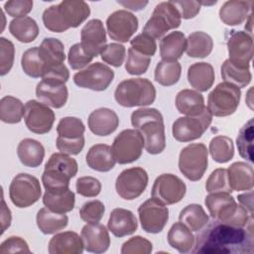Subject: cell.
I'll use <instances>...</instances> for the list:
<instances>
[{
  "mask_svg": "<svg viewBox=\"0 0 254 254\" xmlns=\"http://www.w3.org/2000/svg\"><path fill=\"white\" fill-rule=\"evenodd\" d=\"M253 250V221L246 226H233L212 219L195 236L191 252L203 254H251Z\"/></svg>",
  "mask_w": 254,
  "mask_h": 254,
  "instance_id": "obj_1",
  "label": "cell"
},
{
  "mask_svg": "<svg viewBox=\"0 0 254 254\" xmlns=\"http://www.w3.org/2000/svg\"><path fill=\"white\" fill-rule=\"evenodd\" d=\"M131 124L144 138V148L151 155L161 154L166 148L165 125L162 113L156 108L141 107L131 114Z\"/></svg>",
  "mask_w": 254,
  "mask_h": 254,
  "instance_id": "obj_2",
  "label": "cell"
},
{
  "mask_svg": "<svg viewBox=\"0 0 254 254\" xmlns=\"http://www.w3.org/2000/svg\"><path fill=\"white\" fill-rule=\"evenodd\" d=\"M90 15L89 5L84 1L64 0L52 5L43 12V23L46 29L62 33L69 28H76Z\"/></svg>",
  "mask_w": 254,
  "mask_h": 254,
  "instance_id": "obj_3",
  "label": "cell"
},
{
  "mask_svg": "<svg viewBox=\"0 0 254 254\" xmlns=\"http://www.w3.org/2000/svg\"><path fill=\"white\" fill-rule=\"evenodd\" d=\"M114 98L123 107H143L155 101L156 88L148 78H128L116 86Z\"/></svg>",
  "mask_w": 254,
  "mask_h": 254,
  "instance_id": "obj_4",
  "label": "cell"
},
{
  "mask_svg": "<svg viewBox=\"0 0 254 254\" xmlns=\"http://www.w3.org/2000/svg\"><path fill=\"white\" fill-rule=\"evenodd\" d=\"M240 98V88L225 81L220 82L208 94L206 108L212 116L226 117L236 111Z\"/></svg>",
  "mask_w": 254,
  "mask_h": 254,
  "instance_id": "obj_5",
  "label": "cell"
},
{
  "mask_svg": "<svg viewBox=\"0 0 254 254\" xmlns=\"http://www.w3.org/2000/svg\"><path fill=\"white\" fill-rule=\"evenodd\" d=\"M208 165V150L202 143H191L183 148L179 156L180 172L190 181H199Z\"/></svg>",
  "mask_w": 254,
  "mask_h": 254,
  "instance_id": "obj_6",
  "label": "cell"
},
{
  "mask_svg": "<svg viewBox=\"0 0 254 254\" xmlns=\"http://www.w3.org/2000/svg\"><path fill=\"white\" fill-rule=\"evenodd\" d=\"M182 18L171 1L161 2L156 5L152 16L144 26L143 32L152 38L161 39L170 30L180 27Z\"/></svg>",
  "mask_w": 254,
  "mask_h": 254,
  "instance_id": "obj_7",
  "label": "cell"
},
{
  "mask_svg": "<svg viewBox=\"0 0 254 254\" xmlns=\"http://www.w3.org/2000/svg\"><path fill=\"white\" fill-rule=\"evenodd\" d=\"M42 194L39 180L26 173L16 175L9 187V196L12 203L19 208H26L36 203Z\"/></svg>",
  "mask_w": 254,
  "mask_h": 254,
  "instance_id": "obj_8",
  "label": "cell"
},
{
  "mask_svg": "<svg viewBox=\"0 0 254 254\" xmlns=\"http://www.w3.org/2000/svg\"><path fill=\"white\" fill-rule=\"evenodd\" d=\"M111 148L117 163L120 165L130 164L141 157L144 138L136 129H125L114 138Z\"/></svg>",
  "mask_w": 254,
  "mask_h": 254,
  "instance_id": "obj_9",
  "label": "cell"
},
{
  "mask_svg": "<svg viewBox=\"0 0 254 254\" xmlns=\"http://www.w3.org/2000/svg\"><path fill=\"white\" fill-rule=\"evenodd\" d=\"M212 121L207 108L197 116H184L175 120L172 125L173 137L179 142H190L202 136Z\"/></svg>",
  "mask_w": 254,
  "mask_h": 254,
  "instance_id": "obj_10",
  "label": "cell"
},
{
  "mask_svg": "<svg viewBox=\"0 0 254 254\" xmlns=\"http://www.w3.org/2000/svg\"><path fill=\"white\" fill-rule=\"evenodd\" d=\"M114 78V71L108 65L96 62L77 71L73 75V82L81 88L93 91H103L108 88Z\"/></svg>",
  "mask_w": 254,
  "mask_h": 254,
  "instance_id": "obj_11",
  "label": "cell"
},
{
  "mask_svg": "<svg viewBox=\"0 0 254 254\" xmlns=\"http://www.w3.org/2000/svg\"><path fill=\"white\" fill-rule=\"evenodd\" d=\"M148 181L149 177L145 169L141 167L126 169L122 171L116 179V192L123 199H135L145 191Z\"/></svg>",
  "mask_w": 254,
  "mask_h": 254,
  "instance_id": "obj_12",
  "label": "cell"
},
{
  "mask_svg": "<svg viewBox=\"0 0 254 254\" xmlns=\"http://www.w3.org/2000/svg\"><path fill=\"white\" fill-rule=\"evenodd\" d=\"M187 192V186L179 177L173 174H162L156 178L151 195L166 205L181 201Z\"/></svg>",
  "mask_w": 254,
  "mask_h": 254,
  "instance_id": "obj_13",
  "label": "cell"
},
{
  "mask_svg": "<svg viewBox=\"0 0 254 254\" xmlns=\"http://www.w3.org/2000/svg\"><path fill=\"white\" fill-rule=\"evenodd\" d=\"M138 215L143 230L157 234L165 228L169 220V208L166 204L151 197L140 204Z\"/></svg>",
  "mask_w": 254,
  "mask_h": 254,
  "instance_id": "obj_14",
  "label": "cell"
},
{
  "mask_svg": "<svg viewBox=\"0 0 254 254\" xmlns=\"http://www.w3.org/2000/svg\"><path fill=\"white\" fill-rule=\"evenodd\" d=\"M227 51L229 61L238 67L249 68L253 57L252 35L244 31L232 30L227 38Z\"/></svg>",
  "mask_w": 254,
  "mask_h": 254,
  "instance_id": "obj_15",
  "label": "cell"
},
{
  "mask_svg": "<svg viewBox=\"0 0 254 254\" xmlns=\"http://www.w3.org/2000/svg\"><path fill=\"white\" fill-rule=\"evenodd\" d=\"M55 119V112L47 104L34 99L26 102L24 121L31 132L36 134L49 133L53 128Z\"/></svg>",
  "mask_w": 254,
  "mask_h": 254,
  "instance_id": "obj_16",
  "label": "cell"
},
{
  "mask_svg": "<svg viewBox=\"0 0 254 254\" xmlns=\"http://www.w3.org/2000/svg\"><path fill=\"white\" fill-rule=\"evenodd\" d=\"M137 17L127 10H117L111 13L106 20L107 33L111 40L127 43L138 29Z\"/></svg>",
  "mask_w": 254,
  "mask_h": 254,
  "instance_id": "obj_17",
  "label": "cell"
},
{
  "mask_svg": "<svg viewBox=\"0 0 254 254\" xmlns=\"http://www.w3.org/2000/svg\"><path fill=\"white\" fill-rule=\"evenodd\" d=\"M80 45L91 58H96L106 46V31L99 19L89 20L80 31Z\"/></svg>",
  "mask_w": 254,
  "mask_h": 254,
  "instance_id": "obj_18",
  "label": "cell"
},
{
  "mask_svg": "<svg viewBox=\"0 0 254 254\" xmlns=\"http://www.w3.org/2000/svg\"><path fill=\"white\" fill-rule=\"evenodd\" d=\"M36 96L50 107L62 108L67 101L68 90L65 83L42 79L36 86Z\"/></svg>",
  "mask_w": 254,
  "mask_h": 254,
  "instance_id": "obj_19",
  "label": "cell"
},
{
  "mask_svg": "<svg viewBox=\"0 0 254 254\" xmlns=\"http://www.w3.org/2000/svg\"><path fill=\"white\" fill-rule=\"evenodd\" d=\"M84 249L87 252L100 254L108 250L110 237L107 228L100 223H86L80 232Z\"/></svg>",
  "mask_w": 254,
  "mask_h": 254,
  "instance_id": "obj_20",
  "label": "cell"
},
{
  "mask_svg": "<svg viewBox=\"0 0 254 254\" xmlns=\"http://www.w3.org/2000/svg\"><path fill=\"white\" fill-rule=\"evenodd\" d=\"M89 130L97 136L112 134L119 125V118L112 109L101 107L93 110L87 119Z\"/></svg>",
  "mask_w": 254,
  "mask_h": 254,
  "instance_id": "obj_21",
  "label": "cell"
},
{
  "mask_svg": "<svg viewBox=\"0 0 254 254\" xmlns=\"http://www.w3.org/2000/svg\"><path fill=\"white\" fill-rule=\"evenodd\" d=\"M107 227L114 236L121 238L133 234L138 228V221L131 210L118 207L111 211Z\"/></svg>",
  "mask_w": 254,
  "mask_h": 254,
  "instance_id": "obj_22",
  "label": "cell"
},
{
  "mask_svg": "<svg viewBox=\"0 0 254 254\" xmlns=\"http://www.w3.org/2000/svg\"><path fill=\"white\" fill-rule=\"evenodd\" d=\"M83 250L81 236L74 231H64L54 235L48 245L50 254H81Z\"/></svg>",
  "mask_w": 254,
  "mask_h": 254,
  "instance_id": "obj_23",
  "label": "cell"
},
{
  "mask_svg": "<svg viewBox=\"0 0 254 254\" xmlns=\"http://www.w3.org/2000/svg\"><path fill=\"white\" fill-rule=\"evenodd\" d=\"M227 170L228 184L231 190H250L254 186L253 167L245 162H235Z\"/></svg>",
  "mask_w": 254,
  "mask_h": 254,
  "instance_id": "obj_24",
  "label": "cell"
},
{
  "mask_svg": "<svg viewBox=\"0 0 254 254\" xmlns=\"http://www.w3.org/2000/svg\"><path fill=\"white\" fill-rule=\"evenodd\" d=\"M43 203L52 211L66 213L74 208L75 195L69 188L46 190L43 195Z\"/></svg>",
  "mask_w": 254,
  "mask_h": 254,
  "instance_id": "obj_25",
  "label": "cell"
},
{
  "mask_svg": "<svg viewBox=\"0 0 254 254\" xmlns=\"http://www.w3.org/2000/svg\"><path fill=\"white\" fill-rule=\"evenodd\" d=\"M252 3L243 0L226 1L219 9V19L227 26H238L247 20Z\"/></svg>",
  "mask_w": 254,
  "mask_h": 254,
  "instance_id": "obj_26",
  "label": "cell"
},
{
  "mask_svg": "<svg viewBox=\"0 0 254 254\" xmlns=\"http://www.w3.org/2000/svg\"><path fill=\"white\" fill-rule=\"evenodd\" d=\"M87 166L97 172H109L116 163L112 148L106 144H95L89 148L85 156Z\"/></svg>",
  "mask_w": 254,
  "mask_h": 254,
  "instance_id": "obj_27",
  "label": "cell"
},
{
  "mask_svg": "<svg viewBox=\"0 0 254 254\" xmlns=\"http://www.w3.org/2000/svg\"><path fill=\"white\" fill-rule=\"evenodd\" d=\"M188 81L198 92L208 90L214 83L213 66L205 62L194 63L188 69Z\"/></svg>",
  "mask_w": 254,
  "mask_h": 254,
  "instance_id": "obj_28",
  "label": "cell"
},
{
  "mask_svg": "<svg viewBox=\"0 0 254 254\" xmlns=\"http://www.w3.org/2000/svg\"><path fill=\"white\" fill-rule=\"evenodd\" d=\"M175 103L178 111L186 116H197L205 109L203 96L192 89L181 90L176 96Z\"/></svg>",
  "mask_w": 254,
  "mask_h": 254,
  "instance_id": "obj_29",
  "label": "cell"
},
{
  "mask_svg": "<svg viewBox=\"0 0 254 254\" xmlns=\"http://www.w3.org/2000/svg\"><path fill=\"white\" fill-rule=\"evenodd\" d=\"M167 240L172 248L185 254L191 252L194 246L195 236L188 226L179 221L171 226L167 235Z\"/></svg>",
  "mask_w": 254,
  "mask_h": 254,
  "instance_id": "obj_30",
  "label": "cell"
},
{
  "mask_svg": "<svg viewBox=\"0 0 254 254\" xmlns=\"http://www.w3.org/2000/svg\"><path fill=\"white\" fill-rule=\"evenodd\" d=\"M17 155L25 167L37 168L43 163L45 148L41 142L32 138H25L18 144Z\"/></svg>",
  "mask_w": 254,
  "mask_h": 254,
  "instance_id": "obj_31",
  "label": "cell"
},
{
  "mask_svg": "<svg viewBox=\"0 0 254 254\" xmlns=\"http://www.w3.org/2000/svg\"><path fill=\"white\" fill-rule=\"evenodd\" d=\"M187 39L183 32L174 31L164 36L160 42V56L166 61H178L186 52Z\"/></svg>",
  "mask_w": 254,
  "mask_h": 254,
  "instance_id": "obj_32",
  "label": "cell"
},
{
  "mask_svg": "<svg viewBox=\"0 0 254 254\" xmlns=\"http://www.w3.org/2000/svg\"><path fill=\"white\" fill-rule=\"evenodd\" d=\"M36 222L42 233L54 234L67 226L68 217L65 213H58L48 207H43L37 212Z\"/></svg>",
  "mask_w": 254,
  "mask_h": 254,
  "instance_id": "obj_33",
  "label": "cell"
},
{
  "mask_svg": "<svg viewBox=\"0 0 254 254\" xmlns=\"http://www.w3.org/2000/svg\"><path fill=\"white\" fill-rule=\"evenodd\" d=\"M9 32L21 43H31L39 35V26L37 22L29 17L14 18L9 24Z\"/></svg>",
  "mask_w": 254,
  "mask_h": 254,
  "instance_id": "obj_34",
  "label": "cell"
},
{
  "mask_svg": "<svg viewBox=\"0 0 254 254\" xmlns=\"http://www.w3.org/2000/svg\"><path fill=\"white\" fill-rule=\"evenodd\" d=\"M212 48L213 40L205 32H192L187 39L186 53L190 58H205L210 55Z\"/></svg>",
  "mask_w": 254,
  "mask_h": 254,
  "instance_id": "obj_35",
  "label": "cell"
},
{
  "mask_svg": "<svg viewBox=\"0 0 254 254\" xmlns=\"http://www.w3.org/2000/svg\"><path fill=\"white\" fill-rule=\"evenodd\" d=\"M39 54L46 64V68L64 64L65 60L64 46L56 38H45L39 47Z\"/></svg>",
  "mask_w": 254,
  "mask_h": 254,
  "instance_id": "obj_36",
  "label": "cell"
},
{
  "mask_svg": "<svg viewBox=\"0 0 254 254\" xmlns=\"http://www.w3.org/2000/svg\"><path fill=\"white\" fill-rule=\"evenodd\" d=\"M179 219L191 231L198 232L207 224L208 215L200 204L190 203L181 210Z\"/></svg>",
  "mask_w": 254,
  "mask_h": 254,
  "instance_id": "obj_37",
  "label": "cell"
},
{
  "mask_svg": "<svg viewBox=\"0 0 254 254\" xmlns=\"http://www.w3.org/2000/svg\"><path fill=\"white\" fill-rule=\"evenodd\" d=\"M182 74V66L178 61L162 60L155 67V80L163 86L176 84Z\"/></svg>",
  "mask_w": 254,
  "mask_h": 254,
  "instance_id": "obj_38",
  "label": "cell"
},
{
  "mask_svg": "<svg viewBox=\"0 0 254 254\" xmlns=\"http://www.w3.org/2000/svg\"><path fill=\"white\" fill-rule=\"evenodd\" d=\"M25 115L23 102L12 95H6L0 100V119L4 123H19Z\"/></svg>",
  "mask_w": 254,
  "mask_h": 254,
  "instance_id": "obj_39",
  "label": "cell"
},
{
  "mask_svg": "<svg viewBox=\"0 0 254 254\" xmlns=\"http://www.w3.org/2000/svg\"><path fill=\"white\" fill-rule=\"evenodd\" d=\"M208 152L213 161H215L216 163H227L234 156L233 141L227 136H215L210 140Z\"/></svg>",
  "mask_w": 254,
  "mask_h": 254,
  "instance_id": "obj_40",
  "label": "cell"
},
{
  "mask_svg": "<svg viewBox=\"0 0 254 254\" xmlns=\"http://www.w3.org/2000/svg\"><path fill=\"white\" fill-rule=\"evenodd\" d=\"M221 76L225 82L231 83L238 88L247 86L251 79L252 74L249 68H241L233 64L229 60L224 61L221 65Z\"/></svg>",
  "mask_w": 254,
  "mask_h": 254,
  "instance_id": "obj_41",
  "label": "cell"
},
{
  "mask_svg": "<svg viewBox=\"0 0 254 254\" xmlns=\"http://www.w3.org/2000/svg\"><path fill=\"white\" fill-rule=\"evenodd\" d=\"M21 66L23 71L30 77H43L46 64L39 54V47H33L24 52L21 58Z\"/></svg>",
  "mask_w": 254,
  "mask_h": 254,
  "instance_id": "obj_42",
  "label": "cell"
},
{
  "mask_svg": "<svg viewBox=\"0 0 254 254\" xmlns=\"http://www.w3.org/2000/svg\"><path fill=\"white\" fill-rule=\"evenodd\" d=\"M45 169L56 170L72 179L77 174L78 165L75 159L71 158L69 155L58 152L50 157L45 165Z\"/></svg>",
  "mask_w": 254,
  "mask_h": 254,
  "instance_id": "obj_43",
  "label": "cell"
},
{
  "mask_svg": "<svg viewBox=\"0 0 254 254\" xmlns=\"http://www.w3.org/2000/svg\"><path fill=\"white\" fill-rule=\"evenodd\" d=\"M253 118H251L239 130L236 138V145L240 157L250 163L253 162Z\"/></svg>",
  "mask_w": 254,
  "mask_h": 254,
  "instance_id": "obj_44",
  "label": "cell"
},
{
  "mask_svg": "<svg viewBox=\"0 0 254 254\" xmlns=\"http://www.w3.org/2000/svg\"><path fill=\"white\" fill-rule=\"evenodd\" d=\"M85 126L83 122L73 116L64 117L60 120L57 126V133L60 137L66 139H76L83 136Z\"/></svg>",
  "mask_w": 254,
  "mask_h": 254,
  "instance_id": "obj_45",
  "label": "cell"
},
{
  "mask_svg": "<svg viewBox=\"0 0 254 254\" xmlns=\"http://www.w3.org/2000/svg\"><path fill=\"white\" fill-rule=\"evenodd\" d=\"M151 63V58L145 56L136 50L129 48L125 69L129 74L140 75L147 71Z\"/></svg>",
  "mask_w": 254,
  "mask_h": 254,
  "instance_id": "obj_46",
  "label": "cell"
},
{
  "mask_svg": "<svg viewBox=\"0 0 254 254\" xmlns=\"http://www.w3.org/2000/svg\"><path fill=\"white\" fill-rule=\"evenodd\" d=\"M205 190L208 192H231V189L228 184L227 170L224 168H218L214 170L205 182Z\"/></svg>",
  "mask_w": 254,
  "mask_h": 254,
  "instance_id": "obj_47",
  "label": "cell"
},
{
  "mask_svg": "<svg viewBox=\"0 0 254 254\" xmlns=\"http://www.w3.org/2000/svg\"><path fill=\"white\" fill-rule=\"evenodd\" d=\"M101 60L115 67H119L124 63L126 57V49L119 43H111L105 46L100 53Z\"/></svg>",
  "mask_w": 254,
  "mask_h": 254,
  "instance_id": "obj_48",
  "label": "cell"
},
{
  "mask_svg": "<svg viewBox=\"0 0 254 254\" xmlns=\"http://www.w3.org/2000/svg\"><path fill=\"white\" fill-rule=\"evenodd\" d=\"M104 212V204L100 200L93 199L82 204L79 209V216L87 223H97L102 219Z\"/></svg>",
  "mask_w": 254,
  "mask_h": 254,
  "instance_id": "obj_49",
  "label": "cell"
},
{
  "mask_svg": "<svg viewBox=\"0 0 254 254\" xmlns=\"http://www.w3.org/2000/svg\"><path fill=\"white\" fill-rule=\"evenodd\" d=\"M234 200H235L234 197L229 192L219 191V192H209V194L205 196L204 203L209 211L210 216L212 217V219H214L218 214V212L226 204Z\"/></svg>",
  "mask_w": 254,
  "mask_h": 254,
  "instance_id": "obj_50",
  "label": "cell"
},
{
  "mask_svg": "<svg viewBox=\"0 0 254 254\" xmlns=\"http://www.w3.org/2000/svg\"><path fill=\"white\" fill-rule=\"evenodd\" d=\"M70 178L56 170L45 169L42 175V183L45 190H58L69 188Z\"/></svg>",
  "mask_w": 254,
  "mask_h": 254,
  "instance_id": "obj_51",
  "label": "cell"
},
{
  "mask_svg": "<svg viewBox=\"0 0 254 254\" xmlns=\"http://www.w3.org/2000/svg\"><path fill=\"white\" fill-rule=\"evenodd\" d=\"M15 47L14 44L6 38H0V75L7 74L14 64Z\"/></svg>",
  "mask_w": 254,
  "mask_h": 254,
  "instance_id": "obj_52",
  "label": "cell"
},
{
  "mask_svg": "<svg viewBox=\"0 0 254 254\" xmlns=\"http://www.w3.org/2000/svg\"><path fill=\"white\" fill-rule=\"evenodd\" d=\"M153 249V244L148 239L137 235L133 236L122 244V254H150Z\"/></svg>",
  "mask_w": 254,
  "mask_h": 254,
  "instance_id": "obj_53",
  "label": "cell"
},
{
  "mask_svg": "<svg viewBox=\"0 0 254 254\" xmlns=\"http://www.w3.org/2000/svg\"><path fill=\"white\" fill-rule=\"evenodd\" d=\"M101 183L94 177L85 176L76 180V192L85 197H95L101 191Z\"/></svg>",
  "mask_w": 254,
  "mask_h": 254,
  "instance_id": "obj_54",
  "label": "cell"
},
{
  "mask_svg": "<svg viewBox=\"0 0 254 254\" xmlns=\"http://www.w3.org/2000/svg\"><path fill=\"white\" fill-rule=\"evenodd\" d=\"M130 46L137 52L152 58L157 51V44L154 38L146 33H141L130 41Z\"/></svg>",
  "mask_w": 254,
  "mask_h": 254,
  "instance_id": "obj_55",
  "label": "cell"
},
{
  "mask_svg": "<svg viewBox=\"0 0 254 254\" xmlns=\"http://www.w3.org/2000/svg\"><path fill=\"white\" fill-rule=\"evenodd\" d=\"M92 60L93 58L83 51L80 43L72 45L67 54V62L72 69H81L91 63Z\"/></svg>",
  "mask_w": 254,
  "mask_h": 254,
  "instance_id": "obj_56",
  "label": "cell"
},
{
  "mask_svg": "<svg viewBox=\"0 0 254 254\" xmlns=\"http://www.w3.org/2000/svg\"><path fill=\"white\" fill-rule=\"evenodd\" d=\"M56 146L61 153L66 155H77L84 147V136L76 139H66L58 136Z\"/></svg>",
  "mask_w": 254,
  "mask_h": 254,
  "instance_id": "obj_57",
  "label": "cell"
},
{
  "mask_svg": "<svg viewBox=\"0 0 254 254\" xmlns=\"http://www.w3.org/2000/svg\"><path fill=\"white\" fill-rule=\"evenodd\" d=\"M33 1L31 0H10L5 2L4 10L6 13L14 18L24 17L33 9Z\"/></svg>",
  "mask_w": 254,
  "mask_h": 254,
  "instance_id": "obj_58",
  "label": "cell"
},
{
  "mask_svg": "<svg viewBox=\"0 0 254 254\" xmlns=\"http://www.w3.org/2000/svg\"><path fill=\"white\" fill-rule=\"evenodd\" d=\"M0 253H31L28 243L20 236H10L0 244Z\"/></svg>",
  "mask_w": 254,
  "mask_h": 254,
  "instance_id": "obj_59",
  "label": "cell"
},
{
  "mask_svg": "<svg viewBox=\"0 0 254 254\" xmlns=\"http://www.w3.org/2000/svg\"><path fill=\"white\" fill-rule=\"evenodd\" d=\"M172 4L178 10L181 18L183 19H192L200 11L199 1H171Z\"/></svg>",
  "mask_w": 254,
  "mask_h": 254,
  "instance_id": "obj_60",
  "label": "cell"
},
{
  "mask_svg": "<svg viewBox=\"0 0 254 254\" xmlns=\"http://www.w3.org/2000/svg\"><path fill=\"white\" fill-rule=\"evenodd\" d=\"M68 78H69V71L64 64L47 67L42 77V79L59 81L62 83H65L68 80Z\"/></svg>",
  "mask_w": 254,
  "mask_h": 254,
  "instance_id": "obj_61",
  "label": "cell"
},
{
  "mask_svg": "<svg viewBox=\"0 0 254 254\" xmlns=\"http://www.w3.org/2000/svg\"><path fill=\"white\" fill-rule=\"evenodd\" d=\"M12 221V215H11V210L7 206L4 197L2 196L1 199V234H3L6 229L11 225Z\"/></svg>",
  "mask_w": 254,
  "mask_h": 254,
  "instance_id": "obj_62",
  "label": "cell"
},
{
  "mask_svg": "<svg viewBox=\"0 0 254 254\" xmlns=\"http://www.w3.org/2000/svg\"><path fill=\"white\" fill-rule=\"evenodd\" d=\"M239 203L247 209V211L253 215V191L252 190H248V192L239 194L237 196Z\"/></svg>",
  "mask_w": 254,
  "mask_h": 254,
  "instance_id": "obj_63",
  "label": "cell"
},
{
  "mask_svg": "<svg viewBox=\"0 0 254 254\" xmlns=\"http://www.w3.org/2000/svg\"><path fill=\"white\" fill-rule=\"evenodd\" d=\"M117 3L132 11L143 10L148 5V1H117Z\"/></svg>",
  "mask_w": 254,
  "mask_h": 254,
  "instance_id": "obj_64",
  "label": "cell"
}]
</instances>
